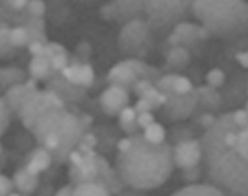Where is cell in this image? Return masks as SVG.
Listing matches in <instances>:
<instances>
[{
    "label": "cell",
    "instance_id": "1",
    "mask_svg": "<svg viewBox=\"0 0 248 196\" xmlns=\"http://www.w3.org/2000/svg\"><path fill=\"white\" fill-rule=\"evenodd\" d=\"M201 143L204 182L225 196H248V110L217 115Z\"/></svg>",
    "mask_w": 248,
    "mask_h": 196
},
{
    "label": "cell",
    "instance_id": "2",
    "mask_svg": "<svg viewBox=\"0 0 248 196\" xmlns=\"http://www.w3.org/2000/svg\"><path fill=\"white\" fill-rule=\"evenodd\" d=\"M173 165L172 148L168 143L154 145L138 134L132 137L131 147L118 153L116 173L131 188L152 189L168 180Z\"/></svg>",
    "mask_w": 248,
    "mask_h": 196
},
{
    "label": "cell",
    "instance_id": "3",
    "mask_svg": "<svg viewBox=\"0 0 248 196\" xmlns=\"http://www.w3.org/2000/svg\"><path fill=\"white\" fill-rule=\"evenodd\" d=\"M31 129L46 150L58 152L61 157L70 154L83 136L82 121L63 108L47 109L37 117Z\"/></svg>",
    "mask_w": 248,
    "mask_h": 196
},
{
    "label": "cell",
    "instance_id": "4",
    "mask_svg": "<svg viewBox=\"0 0 248 196\" xmlns=\"http://www.w3.org/2000/svg\"><path fill=\"white\" fill-rule=\"evenodd\" d=\"M196 16L209 32L227 38L248 34V3L243 1H195Z\"/></svg>",
    "mask_w": 248,
    "mask_h": 196
},
{
    "label": "cell",
    "instance_id": "5",
    "mask_svg": "<svg viewBox=\"0 0 248 196\" xmlns=\"http://www.w3.org/2000/svg\"><path fill=\"white\" fill-rule=\"evenodd\" d=\"M174 165L184 171L202 170V149L201 138H186L179 141L172 148Z\"/></svg>",
    "mask_w": 248,
    "mask_h": 196
},
{
    "label": "cell",
    "instance_id": "6",
    "mask_svg": "<svg viewBox=\"0 0 248 196\" xmlns=\"http://www.w3.org/2000/svg\"><path fill=\"white\" fill-rule=\"evenodd\" d=\"M101 105L103 110L108 114H120L127 107L128 95L120 85H112L108 87L101 96Z\"/></svg>",
    "mask_w": 248,
    "mask_h": 196
},
{
    "label": "cell",
    "instance_id": "7",
    "mask_svg": "<svg viewBox=\"0 0 248 196\" xmlns=\"http://www.w3.org/2000/svg\"><path fill=\"white\" fill-rule=\"evenodd\" d=\"M170 196H225L220 190L211 184L193 183L175 191Z\"/></svg>",
    "mask_w": 248,
    "mask_h": 196
},
{
    "label": "cell",
    "instance_id": "8",
    "mask_svg": "<svg viewBox=\"0 0 248 196\" xmlns=\"http://www.w3.org/2000/svg\"><path fill=\"white\" fill-rule=\"evenodd\" d=\"M51 164V156L45 148H37L32 154L25 169L33 176H38Z\"/></svg>",
    "mask_w": 248,
    "mask_h": 196
},
{
    "label": "cell",
    "instance_id": "9",
    "mask_svg": "<svg viewBox=\"0 0 248 196\" xmlns=\"http://www.w3.org/2000/svg\"><path fill=\"white\" fill-rule=\"evenodd\" d=\"M15 186L22 193L28 194L35 190L38 184V176H33L26 169L18 170L14 176Z\"/></svg>",
    "mask_w": 248,
    "mask_h": 196
},
{
    "label": "cell",
    "instance_id": "10",
    "mask_svg": "<svg viewBox=\"0 0 248 196\" xmlns=\"http://www.w3.org/2000/svg\"><path fill=\"white\" fill-rule=\"evenodd\" d=\"M73 196H110L108 187L98 181L82 182L74 188Z\"/></svg>",
    "mask_w": 248,
    "mask_h": 196
},
{
    "label": "cell",
    "instance_id": "11",
    "mask_svg": "<svg viewBox=\"0 0 248 196\" xmlns=\"http://www.w3.org/2000/svg\"><path fill=\"white\" fill-rule=\"evenodd\" d=\"M108 79L111 81H117L124 83H128L135 79V74L132 68H130L126 63H121L113 67L109 74Z\"/></svg>",
    "mask_w": 248,
    "mask_h": 196
},
{
    "label": "cell",
    "instance_id": "12",
    "mask_svg": "<svg viewBox=\"0 0 248 196\" xmlns=\"http://www.w3.org/2000/svg\"><path fill=\"white\" fill-rule=\"evenodd\" d=\"M143 137L146 141L154 145H159L165 142L166 131L165 128L157 122H153L147 128L144 129Z\"/></svg>",
    "mask_w": 248,
    "mask_h": 196
},
{
    "label": "cell",
    "instance_id": "13",
    "mask_svg": "<svg viewBox=\"0 0 248 196\" xmlns=\"http://www.w3.org/2000/svg\"><path fill=\"white\" fill-rule=\"evenodd\" d=\"M28 92L27 88L23 85L13 86L7 92V105L13 109L19 108L23 98Z\"/></svg>",
    "mask_w": 248,
    "mask_h": 196
},
{
    "label": "cell",
    "instance_id": "14",
    "mask_svg": "<svg viewBox=\"0 0 248 196\" xmlns=\"http://www.w3.org/2000/svg\"><path fill=\"white\" fill-rule=\"evenodd\" d=\"M136 111L134 108L131 107H125L119 114V118H120V123L122 127L126 131H133L135 130V125L134 122L137 121V114Z\"/></svg>",
    "mask_w": 248,
    "mask_h": 196
},
{
    "label": "cell",
    "instance_id": "15",
    "mask_svg": "<svg viewBox=\"0 0 248 196\" xmlns=\"http://www.w3.org/2000/svg\"><path fill=\"white\" fill-rule=\"evenodd\" d=\"M171 91H173L179 95H186V94H190L196 90L194 89L192 82L186 77L177 76L173 82Z\"/></svg>",
    "mask_w": 248,
    "mask_h": 196
},
{
    "label": "cell",
    "instance_id": "16",
    "mask_svg": "<svg viewBox=\"0 0 248 196\" xmlns=\"http://www.w3.org/2000/svg\"><path fill=\"white\" fill-rule=\"evenodd\" d=\"M48 69V61L44 56H36L30 62V73L34 77L44 76Z\"/></svg>",
    "mask_w": 248,
    "mask_h": 196
},
{
    "label": "cell",
    "instance_id": "17",
    "mask_svg": "<svg viewBox=\"0 0 248 196\" xmlns=\"http://www.w3.org/2000/svg\"><path fill=\"white\" fill-rule=\"evenodd\" d=\"M9 40L15 46H22L27 42L28 34L23 28L16 27L11 31Z\"/></svg>",
    "mask_w": 248,
    "mask_h": 196
},
{
    "label": "cell",
    "instance_id": "18",
    "mask_svg": "<svg viewBox=\"0 0 248 196\" xmlns=\"http://www.w3.org/2000/svg\"><path fill=\"white\" fill-rule=\"evenodd\" d=\"M224 77L225 76L221 70L213 69L212 71H210L207 74L206 80H207L210 87H218L223 83Z\"/></svg>",
    "mask_w": 248,
    "mask_h": 196
},
{
    "label": "cell",
    "instance_id": "19",
    "mask_svg": "<svg viewBox=\"0 0 248 196\" xmlns=\"http://www.w3.org/2000/svg\"><path fill=\"white\" fill-rule=\"evenodd\" d=\"M93 70L89 64H84L80 67V84L90 86L93 82Z\"/></svg>",
    "mask_w": 248,
    "mask_h": 196
},
{
    "label": "cell",
    "instance_id": "20",
    "mask_svg": "<svg viewBox=\"0 0 248 196\" xmlns=\"http://www.w3.org/2000/svg\"><path fill=\"white\" fill-rule=\"evenodd\" d=\"M15 186L14 181L8 177L1 175L0 177V196H9L13 187Z\"/></svg>",
    "mask_w": 248,
    "mask_h": 196
},
{
    "label": "cell",
    "instance_id": "21",
    "mask_svg": "<svg viewBox=\"0 0 248 196\" xmlns=\"http://www.w3.org/2000/svg\"><path fill=\"white\" fill-rule=\"evenodd\" d=\"M153 122H155L154 116L149 112L139 114V115L137 116V124L143 130L147 128L149 125H151Z\"/></svg>",
    "mask_w": 248,
    "mask_h": 196
},
{
    "label": "cell",
    "instance_id": "22",
    "mask_svg": "<svg viewBox=\"0 0 248 196\" xmlns=\"http://www.w3.org/2000/svg\"><path fill=\"white\" fill-rule=\"evenodd\" d=\"M135 111L139 114H141V113H148L151 109H153V106L152 104L144 99V98H140L135 105Z\"/></svg>",
    "mask_w": 248,
    "mask_h": 196
},
{
    "label": "cell",
    "instance_id": "23",
    "mask_svg": "<svg viewBox=\"0 0 248 196\" xmlns=\"http://www.w3.org/2000/svg\"><path fill=\"white\" fill-rule=\"evenodd\" d=\"M67 62V58L65 53H59L55 54L51 59V64L54 69H64Z\"/></svg>",
    "mask_w": 248,
    "mask_h": 196
},
{
    "label": "cell",
    "instance_id": "24",
    "mask_svg": "<svg viewBox=\"0 0 248 196\" xmlns=\"http://www.w3.org/2000/svg\"><path fill=\"white\" fill-rule=\"evenodd\" d=\"M0 105H1V131L3 133L9 123V114H5L8 111V109L6 110V102H5L4 98H1Z\"/></svg>",
    "mask_w": 248,
    "mask_h": 196
},
{
    "label": "cell",
    "instance_id": "25",
    "mask_svg": "<svg viewBox=\"0 0 248 196\" xmlns=\"http://www.w3.org/2000/svg\"><path fill=\"white\" fill-rule=\"evenodd\" d=\"M29 10L36 16H41L45 11V4L42 1H31L29 4Z\"/></svg>",
    "mask_w": 248,
    "mask_h": 196
},
{
    "label": "cell",
    "instance_id": "26",
    "mask_svg": "<svg viewBox=\"0 0 248 196\" xmlns=\"http://www.w3.org/2000/svg\"><path fill=\"white\" fill-rule=\"evenodd\" d=\"M69 158L72 161L73 165L76 166L77 168L80 167L83 163V156L78 150L71 151V153L69 154Z\"/></svg>",
    "mask_w": 248,
    "mask_h": 196
},
{
    "label": "cell",
    "instance_id": "27",
    "mask_svg": "<svg viewBox=\"0 0 248 196\" xmlns=\"http://www.w3.org/2000/svg\"><path fill=\"white\" fill-rule=\"evenodd\" d=\"M44 49L45 48L42 46V44L39 41H35L31 43L29 46V51L36 56H43Z\"/></svg>",
    "mask_w": 248,
    "mask_h": 196
},
{
    "label": "cell",
    "instance_id": "28",
    "mask_svg": "<svg viewBox=\"0 0 248 196\" xmlns=\"http://www.w3.org/2000/svg\"><path fill=\"white\" fill-rule=\"evenodd\" d=\"M132 146V138H123L117 144V148L119 152L127 151Z\"/></svg>",
    "mask_w": 248,
    "mask_h": 196
},
{
    "label": "cell",
    "instance_id": "29",
    "mask_svg": "<svg viewBox=\"0 0 248 196\" xmlns=\"http://www.w3.org/2000/svg\"><path fill=\"white\" fill-rule=\"evenodd\" d=\"M149 87H151V85H150V82H148V81H140V82H139L138 83H137V85H136V92L140 95V96H141L142 95V93L145 91V90H147Z\"/></svg>",
    "mask_w": 248,
    "mask_h": 196
},
{
    "label": "cell",
    "instance_id": "30",
    "mask_svg": "<svg viewBox=\"0 0 248 196\" xmlns=\"http://www.w3.org/2000/svg\"><path fill=\"white\" fill-rule=\"evenodd\" d=\"M82 143L88 145L89 147H94L97 144V140L94 137V135L90 134V133H86L82 136Z\"/></svg>",
    "mask_w": 248,
    "mask_h": 196
},
{
    "label": "cell",
    "instance_id": "31",
    "mask_svg": "<svg viewBox=\"0 0 248 196\" xmlns=\"http://www.w3.org/2000/svg\"><path fill=\"white\" fill-rule=\"evenodd\" d=\"M74 188L71 185H66L58 190L55 196H73Z\"/></svg>",
    "mask_w": 248,
    "mask_h": 196
},
{
    "label": "cell",
    "instance_id": "32",
    "mask_svg": "<svg viewBox=\"0 0 248 196\" xmlns=\"http://www.w3.org/2000/svg\"><path fill=\"white\" fill-rule=\"evenodd\" d=\"M48 47L54 51L56 52V54H59V53H65V49L63 47H61L60 45L58 44H55V43H51L48 45Z\"/></svg>",
    "mask_w": 248,
    "mask_h": 196
},
{
    "label": "cell",
    "instance_id": "33",
    "mask_svg": "<svg viewBox=\"0 0 248 196\" xmlns=\"http://www.w3.org/2000/svg\"><path fill=\"white\" fill-rule=\"evenodd\" d=\"M11 3H12V6L14 8L21 9L27 4V1H25V0H16V1H11Z\"/></svg>",
    "mask_w": 248,
    "mask_h": 196
},
{
    "label": "cell",
    "instance_id": "34",
    "mask_svg": "<svg viewBox=\"0 0 248 196\" xmlns=\"http://www.w3.org/2000/svg\"><path fill=\"white\" fill-rule=\"evenodd\" d=\"M136 190H138V189H135V188H134V190L123 191V192L119 193L117 196H142V195H140V193H137Z\"/></svg>",
    "mask_w": 248,
    "mask_h": 196
},
{
    "label": "cell",
    "instance_id": "35",
    "mask_svg": "<svg viewBox=\"0 0 248 196\" xmlns=\"http://www.w3.org/2000/svg\"><path fill=\"white\" fill-rule=\"evenodd\" d=\"M25 87L27 88L28 91H35V87H36V82L34 80H30L27 82V83L25 84Z\"/></svg>",
    "mask_w": 248,
    "mask_h": 196
},
{
    "label": "cell",
    "instance_id": "36",
    "mask_svg": "<svg viewBox=\"0 0 248 196\" xmlns=\"http://www.w3.org/2000/svg\"><path fill=\"white\" fill-rule=\"evenodd\" d=\"M9 196H20V195H18V194H16V193H12V194H10Z\"/></svg>",
    "mask_w": 248,
    "mask_h": 196
}]
</instances>
